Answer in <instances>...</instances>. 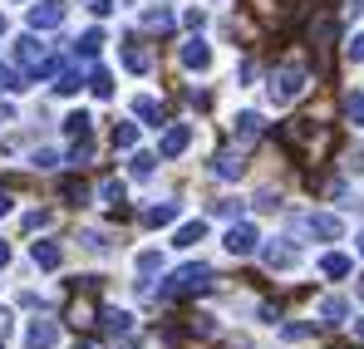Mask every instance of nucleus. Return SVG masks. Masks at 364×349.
I'll list each match as a JSON object with an SVG mask.
<instances>
[{"mask_svg": "<svg viewBox=\"0 0 364 349\" xmlns=\"http://www.w3.org/2000/svg\"><path fill=\"white\" fill-rule=\"evenodd\" d=\"M301 89H305V69H296V64L276 69V79H271V99H276V104H291Z\"/></svg>", "mask_w": 364, "mask_h": 349, "instance_id": "1", "label": "nucleus"}, {"mask_svg": "<svg viewBox=\"0 0 364 349\" xmlns=\"http://www.w3.org/2000/svg\"><path fill=\"white\" fill-rule=\"evenodd\" d=\"M55 345H60V325L55 320H35L25 330V349H55Z\"/></svg>", "mask_w": 364, "mask_h": 349, "instance_id": "2", "label": "nucleus"}, {"mask_svg": "<svg viewBox=\"0 0 364 349\" xmlns=\"http://www.w3.org/2000/svg\"><path fill=\"white\" fill-rule=\"evenodd\" d=\"M256 241H261L256 227H251V222H237V227L227 232V251H232V256H251V251H256Z\"/></svg>", "mask_w": 364, "mask_h": 349, "instance_id": "3", "label": "nucleus"}, {"mask_svg": "<svg viewBox=\"0 0 364 349\" xmlns=\"http://www.w3.org/2000/svg\"><path fill=\"white\" fill-rule=\"evenodd\" d=\"M64 20V0H40V5H30V25L35 30H50V25H60Z\"/></svg>", "mask_w": 364, "mask_h": 349, "instance_id": "4", "label": "nucleus"}, {"mask_svg": "<svg viewBox=\"0 0 364 349\" xmlns=\"http://www.w3.org/2000/svg\"><path fill=\"white\" fill-rule=\"evenodd\" d=\"M187 143H192V123H178V128H168V133H163L158 153H163V158H178V153H187Z\"/></svg>", "mask_w": 364, "mask_h": 349, "instance_id": "5", "label": "nucleus"}, {"mask_svg": "<svg viewBox=\"0 0 364 349\" xmlns=\"http://www.w3.org/2000/svg\"><path fill=\"white\" fill-rule=\"evenodd\" d=\"M182 69H212V45L207 40H187L182 45Z\"/></svg>", "mask_w": 364, "mask_h": 349, "instance_id": "6", "label": "nucleus"}, {"mask_svg": "<svg viewBox=\"0 0 364 349\" xmlns=\"http://www.w3.org/2000/svg\"><path fill=\"white\" fill-rule=\"evenodd\" d=\"M305 227H310L315 236H325V241H340V236H345V222H340V217H330V212H315Z\"/></svg>", "mask_w": 364, "mask_h": 349, "instance_id": "7", "label": "nucleus"}, {"mask_svg": "<svg viewBox=\"0 0 364 349\" xmlns=\"http://www.w3.org/2000/svg\"><path fill=\"white\" fill-rule=\"evenodd\" d=\"M30 261H35L40 271H55V266L64 261V251L55 246V241H35V246H30Z\"/></svg>", "mask_w": 364, "mask_h": 349, "instance_id": "8", "label": "nucleus"}, {"mask_svg": "<svg viewBox=\"0 0 364 349\" xmlns=\"http://www.w3.org/2000/svg\"><path fill=\"white\" fill-rule=\"evenodd\" d=\"M261 261H266L271 271H291V266H296V246H276V241H271V246L261 251Z\"/></svg>", "mask_w": 364, "mask_h": 349, "instance_id": "9", "label": "nucleus"}, {"mask_svg": "<svg viewBox=\"0 0 364 349\" xmlns=\"http://www.w3.org/2000/svg\"><path fill=\"white\" fill-rule=\"evenodd\" d=\"M320 271H325L330 281H345V276L355 271V261H350V256H340V251H330V256H320Z\"/></svg>", "mask_w": 364, "mask_h": 349, "instance_id": "10", "label": "nucleus"}, {"mask_svg": "<svg viewBox=\"0 0 364 349\" xmlns=\"http://www.w3.org/2000/svg\"><path fill=\"white\" fill-rule=\"evenodd\" d=\"M99 320H104L109 335H133V315H128V310H104Z\"/></svg>", "mask_w": 364, "mask_h": 349, "instance_id": "11", "label": "nucleus"}, {"mask_svg": "<svg viewBox=\"0 0 364 349\" xmlns=\"http://www.w3.org/2000/svg\"><path fill=\"white\" fill-rule=\"evenodd\" d=\"M345 315H350V305H345L340 295H330V300H320V320H325V325H345Z\"/></svg>", "mask_w": 364, "mask_h": 349, "instance_id": "12", "label": "nucleus"}, {"mask_svg": "<svg viewBox=\"0 0 364 349\" xmlns=\"http://www.w3.org/2000/svg\"><path fill=\"white\" fill-rule=\"evenodd\" d=\"M123 64H128L133 74H148V50H143L138 40H128V45H123Z\"/></svg>", "mask_w": 364, "mask_h": 349, "instance_id": "13", "label": "nucleus"}, {"mask_svg": "<svg viewBox=\"0 0 364 349\" xmlns=\"http://www.w3.org/2000/svg\"><path fill=\"white\" fill-rule=\"evenodd\" d=\"M178 202H158V207H148V227H168V222H178Z\"/></svg>", "mask_w": 364, "mask_h": 349, "instance_id": "14", "label": "nucleus"}, {"mask_svg": "<svg viewBox=\"0 0 364 349\" xmlns=\"http://www.w3.org/2000/svg\"><path fill=\"white\" fill-rule=\"evenodd\" d=\"M202 236H207V222H182L178 236H173V246H197Z\"/></svg>", "mask_w": 364, "mask_h": 349, "instance_id": "15", "label": "nucleus"}, {"mask_svg": "<svg viewBox=\"0 0 364 349\" xmlns=\"http://www.w3.org/2000/svg\"><path fill=\"white\" fill-rule=\"evenodd\" d=\"M345 118H350L355 128H364V89H350V94H345Z\"/></svg>", "mask_w": 364, "mask_h": 349, "instance_id": "16", "label": "nucleus"}, {"mask_svg": "<svg viewBox=\"0 0 364 349\" xmlns=\"http://www.w3.org/2000/svg\"><path fill=\"white\" fill-rule=\"evenodd\" d=\"M133 114H138V118H148V123L158 128V118H163V109H158V99H153V94H138V99H133Z\"/></svg>", "mask_w": 364, "mask_h": 349, "instance_id": "17", "label": "nucleus"}, {"mask_svg": "<svg viewBox=\"0 0 364 349\" xmlns=\"http://www.w3.org/2000/svg\"><path fill=\"white\" fill-rule=\"evenodd\" d=\"M15 55L25 59V64H35V59L45 55V45H40V40H30V35H25V40H15Z\"/></svg>", "mask_w": 364, "mask_h": 349, "instance_id": "18", "label": "nucleus"}, {"mask_svg": "<svg viewBox=\"0 0 364 349\" xmlns=\"http://www.w3.org/2000/svg\"><path fill=\"white\" fill-rule=\"evenodd\" d=\"M261 133V114H237V138H256Z\"/></svg>", "mask_w": 364, "mask_h": 349, "instance_id": "19", "label": "nucleus"}, {"mask_svg": "<svg viewBox=\"0 0 364 349\" xmlns=\"http://www.w3.org/2000/svg\"><path fill=\"white\" fill-rule=\"evenodd\" d=\"M99 197H104V207H123V197H128V192H123V182H104V187H99Z\"/></svg>", "mask_w": 364, "mask_h": 349, "instance_id": "20", "label": "nucleus"}, {"mask_svg": "<svg viewBox=\"0 0 364 349\" xmlns=\"http://www.w3.org/2000/svg\"><path fill=\"white\" fill-rule=\"evenodd\" d=\"M143 25H148V30H173V10H148Z\"/></svg>", "mask_w": 364, "mask_h": 349, "instance_id": "21", "label": "nucleus"}, {"mask_svg": "<svg viewBox=\"0 0 364 349\" xmlns=\"http://www.w3.org/2000/svg\"><path fill=\"white\" fill-rule=\"evenodd\" d=\"M153 271H163V256L158 251H143L138 256V276H153Z\"/></svg>", "mask_w": 364, "mask_h": 349, "instance_id": "22", "label": "nucleus"}, {"mask_svg": "<svg viewBox=\"0 0 364 349\" xmlns=\"http://www.w3.org/2000/svg\"><path fill=\"white\" fill-rule=\"evenodd\" d=\"M89 123H94L89 114H69V118H64V128H69V133H79V138H89Z\"/></svg>", "mask_w": 364, "mask_h": 349, "instance_id": "23", "label": "nucleus"}, {"mask_svg": "<svg viewBox=\"0 0 364 349\" xmlns=\"http://www.w3.org/2000/svg\"><path fill=\"white\" fill-rule=\"evenodd\" d=\"M79 50H84V55H99V50H104V30H89V35L79 40Z\"/></svg>", "mask_w": 364, "mask_h": 349, "instance_id": "24", "label": "nucleus"}, {"mask_svg": "<svg viewBox=\"0 0 364 349\" xmlns=\"http://www.w3.org/2000/svg\"><path fill=\"white\" fill-rule=\"evenodd\" d=\"M217 173H222V177H242V158H232V153L217 158Z\"/></svg>", "mask_w": 364, "mask_h": 349, "instance_id": "25", "label": "nucleus"}, {"mask_svg": "<svg viewBox=\"0 0 364 349\" xmlns=\"http://www.w3.org/2000/svg\"><path fill=\"white\" fill-rule=\"evenodd\" d=\"M133 143H138V133H133L128 123H119V128H114V148H133Z\"/></svg>", "mask_w": 364, "mask_h": 349, "instance_id": "26", "label": "nucleus"}, {"mask_svg": "<svg viewBox=\"0 0 364 349\" xmlns=\"http://www.w3.org/2000/svg\"><path fill=\"white\" fill-rule=\"evenodd\" d=\"M212 212H217V217H242V202H237V197H222Z\"/></svg>", "mask_w": 364, "mask_h": 349, "instance_id": "27", "label": "nucleus"}, {"mask_svg": "<svg viewBox=\"0 0 364 349\" xmlns=\"http://www.w3.org/2000/svg\"><path fill=\"white\" fill-rule=\"evenodd\" d=\"M94 94H99V99H109V94H114V79H109V74H104V69H99V74H94Z\"/></svg>", "mask_w": 364, "mask_h": 349, "instance_id": "28", "label": "nucleus"}, {"mask_svg": "<svg viewBox=\"0 0 364 349\" xmlns=\"http://www.w3.org/2000/svg\"><path fill=\"white\" fill-rule=\"evenodd\" d=\"M30 163H35V168H45V173H50V168H55V163H60V158H55V153H50V148H40V153H35V158H30Z\"/></svg>", "mask_w": 364, "mask_h": 349, "instance_id": "29", "label": "nucleus"}, {"mask_svg": "<svg viewBox=\"0 0 364 349\" xmlns=\"http://www.w3.org/2000/svg\"><path fill=\"white\" fill-rule=\"evenodd\" d=\"M0 89H5V94H10V89H20V79H15V69H10V64H0Z\"/></svg>", "mask_w": 364, "mask_h": 349, "instance_id": "30", "label": "nucleus"}, {"mask_svg": "<svg viewBox=\"0 0 364 349\" xmlns=\"http://www.w3.org/2000/svg\"><path fill=\"white\" fill-rule=\"evenodd\" d=\"M133 173L148 177V173H153V158H148V153H138V158H133Z\"/></svg>", "mask_w": 364, "mask_h": 349, "instance_id": "31", "label": "nucleus"}, {"mask_svg": "<svg viewBox=\"0 0 364 349\" xmlns=\"http://www.w3.org/2000/svg\"><path fill=\"white\" fill-rule=\"evenodd\" d=\"M25 227H30V232H35V227H50V212H30V217H25Z\"/></svg>", "mask_w": 364, "mask_h": 349, "instance_id": "32", "label": "nucleus"}, {"mask_svg": "<svg viewBox=\"0 0 364 349\" xmlns=\"http://www.w3.org/2000/svg\"><path fill=\"white\" fill-rule=\"evenodd\" d=\"M350 59H355V64H364V35H355V40H350Z\"/></svg>", "mask_w": 364, "mask_h": 349, "instance_id": "33", "label": "nucleus"}, {"mask_svg": "<svg viewBox=\"0 0 364 349\" xmlns=\"http://www.w3.org/2000/svg\"><path fill=\"white\" fill-rule=\"evenodd\" d=\"M0 335H10V310H0Z\"/></svg>", "mask_w": 364, "mask_h": 349, "instance_id": "34", "label": "nucleus"}, {"mask_svg": "<svg viewBox=\"0 0 364 349\" xmlns=\"http://www.w3.org/2000/svg\"><path fill=\"white\" fill-rule=\"evenodd\" d=\"M5 266H10V246L0 241V271H5Z\"/></svg>", "mask_w": 364, "mask_h": 349, "instance_id": "35", "label": "nucleus"}, {"mask_svg": "<svg viewBox=\"0 0 364 349\" xmlns=\"http://www.w3.org/2000/svg\"><path fill=\"white\" fill-rule=\"evenodd\" d=\"M5 212H10V197H5V192H0V217H5Z\"/></svg>", "mask_w": 364, "mask_h": 349, "instance_id": "36", "label": "nucleus"}, {"mask_svg": "<svg viewBox=\"0 0 364 349\" xmlns=\"http://www.w3.org/2000/svg\"><path fill=\"white\" fill-rule=\"evenodd\" d=\"M355 340H364V320H355Z\"/></svg>", "mask_w": 364, "mask_h": 349, "instance_id": "37", "label": "nucleus"}, {"mask_svg": "<svg viewBox=\"0 0 364 349\" xmlns=\"http://www.w3.org/2000/svg\"><path fill=\"white\" fill-rule=\"evenodd\" d=\"M355 10H360V15H364V0H355Z\"/></svg>", "mask_w": 364, "mask_h": 349, "instance_id": "38", "label": "nucleus"}, {"mask_svg": "<svg viewBox=\"0 0 364 349\" xmlns=\"http://www.w3.org/2000/svg\"><path fill=\"white\" fill-rule=\"evenodd\" d=\"M0 35H5V15H0Z\"/></svg>", "mask_w": 364, "mask_h": 349, "instance_id": "39", "label": "nucleus"}, {"mask_svg": "<svg viewBox=\"0 0 364 349\" xmlns=\"http://www.w3.org/2000/svg\"><path fill=\"white\" fill-rule=\"evenodd\" d=\"M0 349H5V335H0Z\"/></svg>", "mask_w": 364, "mask_h": 349, "instance_id": "40", "label": "nucleus"}, {"mask_svg": "<svg viewBox=\"0 0 364 349\" xmlns=\"http://www.w3.org/2000/svg\"><path fill=\"white\" fill-rule=\"evenodd\" d=\"M74 349H89V345H74Z\"/></svg>", "mask_w": 364, "mask_h": 349, "instance_id": "41", "label": "nucleus"}, {"mask_svg": "<svg viewBox=\"0 0 364 349\" xmlns=\"http://www.w3.org/2000/svg\"><path fill=\"white\" fill-rule=\"evenodd\" d=\"M360 251H364V236H360Z\"/></svg>", "mask_w": 364, "mask_h": 349, "instance_id": "42", "label": "nucleus"}, {"mask_svg": "<svg viewBox=\"0 0 364 349\" xmlns=\"http://www.w3.org/2000/svg\"><path fill=\"white\" fill-rule=\"evenodd\" d=\"M360 295H364V281H360Z\"/></svg>", "mask_w": 364, "mask_h": 349, "instance_id": "43", "label": "nucleus"}]
</instances>
